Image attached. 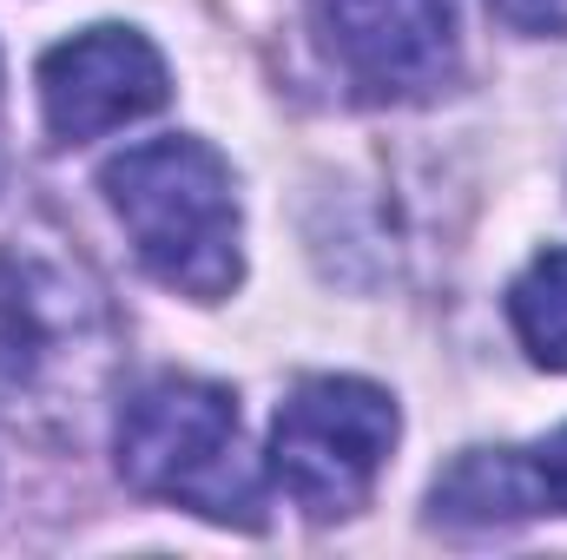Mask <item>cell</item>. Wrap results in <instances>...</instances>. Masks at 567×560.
Segmentation results:
<instances>
[{
  "instance_id": "obj_6",
  "label": "cell",
  "mask_w": 567,
  "mask_h": 560,
  "mask_svg": "<svg viewBox=\"0 0 567 560\" xmlns=\"http://www.w3.org/2000/svg\"><path fill=\"white\" fill-rule=\"evenodd\" d=\"M165 93H172L165 60L133 27L73 33L66 46L40 60V113L60 145H86L126 120H145L165 106Z\"/></svg>"
},
{
  "instance_id": "obj_9",
  "label": "cell",
  "mask_w": 567,
  "mask_h": 560,
  "mask_svg": "<svg viewBox=\"0 0 567 560\" xmlns=\"http://www.w3.org/2000/svg\"><path fill=\"white\" fill-rule=\"evenodd\" d=\"M515 33H567V0H488Z\"/></svg>"
},
{
  "instance_id": "obj_2",
  "label": "cell",
  "mask_w": 567,
  "mask_h": 560,
  "mask_svg": "<svg viewBox=\"0 0 567 560\" xmlns=\"http://www.w3.org/2000/svg\"><path fill=\"white\" fill-rule=\"evenodd\" d=\"M120 475L225 528H265V481L245 455L238 403L198 376H152L120 409Z\"/></svg>"
},
{
  "instance_id": "obj_5",
  "label": "cell",
  "mask_w": 567,
  "mask_h": 560,
  "mask_svg": "<svg viewBox=\"0 0 567 560\" xmlns=\"http://www.w3.org/2000/svg\"><path fill=\"white\" fill-rule=\"evenodd\" d=\"M310 27L377 106L435 100L455 80V0H310Z\"/></svg>"
},
{
  "instance_id": "obj_3",
  "label": "cell",
  "mask_w": 567,
  "mask_h": 560,
  "mask_svg": "<svg viewBox=\"0 0 567 560\" xmlns=\"http://www.w3.org/2000/svg\"><path fill=\"white\" fill-rule=\"evenodd\" d=\"M113 350V317L93 271L53 238L0 245V390L60 396L80 390Z\"/></svg>"
},
{
  "instance_id": "obj_4",
  "label": "cell",
  "mask_w": 567,
  "mask_h": 560,
  "mask_svg": "<svg viewBox=\"0 0 567 560\" xmlns=\"http://www.w3.org/2000/svg\"><path fill=\"white\" fill-rule=\"evenodd\" d=\"M396 448V403L357 376H310L271 422V481L310 515L343 521L370 501Z\"/></svg>"
},
{
  "instance_id": "obj_10",
  "label": "cell",
  "mask_w": 567,
  "mask_h": 560,
  "mask_svg": "<svg viewBox=\"0 0 567 560\" xmlns=\"http://www.w3.org/2000/svg\"><path fill=\"white\" fill-rule=\"evenodd\" d=\"M535 475H542V488H548V508H567V428L542 442V455H535Z\"/></svg>"
},
{
  "instance_id": "obj_7",
  "label": "cell",
  "mask_w": 567,
  "mask_h": 560,
  "mask_svg": "<svg viewBox=\"0 0 567 560\" xmlns=\"http://www.w3.org/2000/svg\"><path fill=\"white\" fill-rule=\"evenodd\" d=\"M535 508H548V488H542V475H535V455L475 448V455H462V462L435 481V521H455V528L528 521Z\"/></svg>"
},
{
  "instance_id": "obj_1",
  "label": "cell",
  "mask_w": 567,
  "mask_h": 560,
  "mask_svg": "<svg viewBox=\"0 0 567 560\" xmlns=\"http://www.w3.org/2000/svg\"><path fill=\"white\" fill-rule=\"evenodd\" d=\"M106 205L126 225L152 278L192 303L231 297L238 258V198L231 172L205 139H145L106 165Z\"/></svg>"
},
{
  "instance_id": "obj_8",
  "label": "cell",
  "mask_w": 567,
  "mask_h": 560,
  "mask_svg": "<svg viewBox=\"0 0 567 560\" xmlns=\"http://www.w3.org/2000/svg\"><path fill=\"white\" fill-rule=\"evenodd\" d=\"M515 336L542 370H567V251H542L508 290Z\"/></svg>"
}]
</instances>
